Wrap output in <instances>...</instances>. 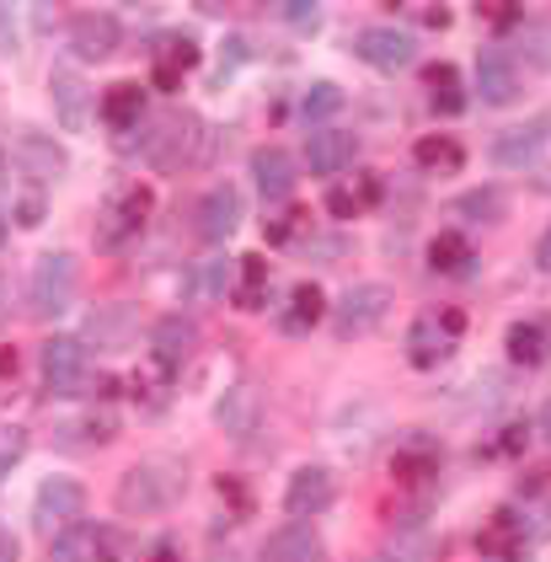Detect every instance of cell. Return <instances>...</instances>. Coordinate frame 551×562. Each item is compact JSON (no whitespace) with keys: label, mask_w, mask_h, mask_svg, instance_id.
Listing matches in <instances>:
<instances>
[{"label":"cell","mask_w":551,"mask_h":562,"mask_svg":"<svg viewBox=\"0 0 551 562\" xmlns=\"http://www.w3.org/2000/svg\"><path fill=\"white\" fill-rule=\"evenodd\" d=\"M210 145V134L204 124L193 119V113H161V119H150L145 134H139V150L150 156V167H161V172H177V167H204V150Z\"/></svg>","instance_id":"6da1fadb"},{"label":"cell","mask_w":551,"mask_h":562,"mask_svg":"<svg viewBox=\"0 0 551 562\" xmlns=\"http://www.w3.org/2000/svg\"><path fill=\"white\" fill-rule=\"evenodd\" d=\"M188 487V472L177 461H139L119 476V509L124 515H161Z\"/></svg>","instance_id":"7a4b0ae2"},{"label":"cell","mask_w":551,"mask_h":562,"mask_svg":"<svg viewBox=\"0 0 551 562\" xmlns=\"http://www.w3.org/2000/svg\"><path fill=\"white\" fill-rule=\"evenodd\" d=\"M150 204H156V193L145 188V182H128L119 188L108 204H102V215H97V241L108 247V252H119L128 247L139 231H145V220H150Z\"/></svg>","instance_id":"3957f363"},{"label":"cell","mask_w":551,"mask_h":562,"mask_svg":"<svg viewBox=\"0 0 551 562\" xmlns=\"http://www.w3.org/2000/svg\"><path fill=\"white\" fill-rule=\"evenodd\" d=\"M461 333H466V316L456 311V305H445V311H428L413 322V333H407V359L418 364V370H439L456 344H461Z\"/></svg>","instance_id":"277c9868"},{"label":"cell","mask_w":551,"mask_h":562,"mask_svg":"<svg viewBox=\"0 0 551 562\" xmlns=\"http://www.w3.org/2000/svg\"><path fill=\"white\" fill-rule=\"evenodd\" d=\"M76 301V258L70 252H43L33 262V290H27V311L38 322L65 316V305Z\"/></svg>","instance_id":"5b68a950"},{"label":"cell","mask_w":551,"mask_h":562,"mask_svg":"<svg viewBox=\"0 0 551 562\" xmlns=\"http://www.w3.org/2000/svg\"><path fill=\"white\" fill-rule=\"evenodd\" d=\"M43 391H54V396H76L86 391V375H91V359H86V344L81 338H70V333H54L48 344H43Z\"/></svg>","instance_id":"8992f818"},{"label":"cell","mask_w":551,"mask_h":562,"mask_svg":"<svg viewBox=\"0 0 551 562\" xmlns=\"http://www.w3.org/2000/svg\"><path fill=\"white\" fill-rule=\"evenodd\" d=\"M124 558V536L113 525H70L54 536L48 547V562H119Z\"/></svg>","instance_id":"52a82bcc"},{"label":"cell","mask_w":551,"mask_h":562,"mask_svg":"<svg viewBox=\"0 0 551 562\" xmlns=\"http://www.w3.org/2000/svg\"><path fill=\"white\" fill-rule=\"evenodd\" d=\"M81 509H86V487L76 476H43L38 482V504H33V525L43 536H59L70 525H81Z\"/></svg>","instance_id":"ba28073f"},{"label":"cell","mask_w":551,"mask_h":562,"mask_svg":"<svg viewBox=\"0 0 551 562\" xmlns=\"http://www.w3.org/2000/svg\"><path fill=\"white\" fill-rule=\"evenodd\" d=\"M385 311H391V290L385 284H353L333 305V327H338L342 338H364V333H375L385 322Z\"/></svg>","instance_id":"9c48e42d"},{"label":"cell","mask_w":551,"mask_h":562,"mask_svg":"<svg viewBox=\"0 0 551 562\" xmlns=\"http://www.w3.org/2000/svg\"><path fill=\"white\" fill-rule=\"evenodd\" d=\"M139 338V305L134 301H108L86 316V348H102V353H119Z\"/></svg>","instance_id":"30bf717a"},{"label":"cell","mask_w":551,"mask_h":562,"mask_svg":"<svg viewBox=\"0 0 551 562\" xmlns=\"http://www.w3.org/2000/svg\"><path fill=\"white\" fill-rule=\"evenodd\" d=\"M119 44H124V27H119L113 11H76V22H70V48H76V59L102 65V59L119 54Z\"/></svg>","instance_id":"8fae6325"},{"label":"cell","mask_w":551,"mask_h":562,"mask_svg":"<svg viewBox=\"0 0 551 562\" xmlns=\"http://www.w3.org/2000/svg\"><path fill=\"white\" fill-rule=\"evenodd\" d=\"M551 145V119H530V124H514L493 139V161L509 167V172H530L541 167V150Z\"/></svg>","instance_id":"7c38bea8"},{"label":"cell","mask_w":551,"mask_h":562,"mask_svg":"<svg viewBox=\"0 0 551 562\" xmlns=\"http://www.w3.org/2000/svg\"><path fill=\"white\" fill-rule=\"evenodd\" d=\"M193 65H199V44H193V33L167 27V33H156V38H150V76H156V87L161 91L182 87V76H188Z\"/></svg>","instance_id":"4fadbf2b"},{"label":"cell","mask_w":551,"mask_h":562,"mask_svg":"<svg viewBox=\"0 0 551 562\" xmlns=\"http://www.w3.org/2000/svg\"><path fill=\"white\" fill-rule=\"evenodd\" d=\"M359 59L385 70V76H396V70H407L418 59V33H407V27H364L359 33Z\"/></svg>","instance_id":"5bb4252c"},{"label":"cell","mask_w":551,"mask_h":562,"mask_svg":"<svg viewBox=\"0 0 551 562\" xmlns=\"http://www.w3.org/2000/svg\"><path fill=\"white\" fill-rule=\"evenodd\" d=\"M519 91H525V76H519L514 54H504V48L476 54V97L487 108H509V102H519Z\"/></svg>","instance_id":"9a60e30c"},{"label":"cell","mask_w":551,"mask_h":562,"mask_svg":"<svg viewBox=\"0 0 551 562\" xmlns=\"http://www.w3.org/2000/svg\"><path fill=\"white\" fill-rule=\"evenodd\" d=\"M333 498H338V476L327 472V467H300V472L290 476V487H284V509L295 519L333 509Z\"/></svg>","instance_id":"2e32d148"},{"label":"cell","mask_w":551,"mask_h":562,"mask_svg":"<svg viewBox=\"0 0 551 562\" xmlns=\"http://www.w3.org/2000/svg\"><path fill=\"white\" fill-rule=\"evenodd\" d=\"M214 424L230 434V439H247V434H257V424H262V391H257L252 381L225 386V396L214 402Z\"/></svg>","instance_id":"e0dca14e"},{"label":"cell","mask_w":551,"mask_h":562,"mask_svg":"<svg viewBox=\"0 0 551 562\" xmlns=\"http://www.w3.org/2000/svg\"><path fill=\"white\" fill-rule=\"evenodd\" d=\"M353 156H359V139L348 130H311V139H305L311 177H338L342 167H353Z\"/></svg>","instance_id":"ac0fdd59"},{"label":"cell","mask_w":551,"mask_h":562,"mask_svg":"<svg viewBox=\"0 0 551 562\" xmlns=\"http://www.w3.org/2000/svg\"><path fill=\"white\" fill-rule=\"evenodd\" d=\"M476 547H482L487 558H519V552L530 547V519H525V509H514V504H504L498 515H493L487 525H482Z\"/></svg>","instance_id":"d6986e66"},{"label":"cell","mask_w":551,"mask_h":562,"mask_svg":"<svg viewBox=\"0 0 551 562\" xmlns=\"http://www.w3.org/2000/svg\"><path fill=\"white\" fill-rule=\"evenodd\" d=\"M236 231H241V193L225 182V188L204 193V204H199V236H204L210 247H220V241H230Z\"/></svg>","instance_id":"ffe728a7"},{"label":"cell","mask_w":551,"mask_h":562,"mask_svg":"<svg viewBox=\"0 0 551 562\" xmlns=\"http://www.w3.org/2000/svg\"><path fill=\"white\" fill-rule=\"evenodd\" d=\"M439 461H445V450L428 439V434H413V439H402L396 445V456H391V476L396 482H407V487H424L439 476Z\"/></svg>","instance_id":"44dd1931"},{"label":"cell","mask_w":551,"mask_h":562,"mask_svg":"<svg viewBox=\"0 0 551 562\" xmlns=\"http://www.w3.org/2000/svg\"><path fill=\"white\" fill-rule=\"evenodd\" d=\"M262 562H322V536H316V525H305V519L279 525V530L262 541Z\"/></svg>","instance_id":"7402d4cb"},{"label":"cell","mask_w":551,"mask_h":562,"mask_svg":"<svg viewBox=\"0 0 551 562\" xmlns=\"http://www.w3.org/2000/svg\"><path fill=\"white\" fill-rule=\"evenodd\" d=\"M295 177H300L295 156H284V150H257L252 156V182L268 204H284L295 193Z\"/></svg>","instance_id":"603a6c76"},{"label":"cell","mask_w":551,"mask_h":562,"mask_svg":"<svg viewBox=\"0 0 551 562\" xmlns=\"http://www.w3.org/2000/svg\"><path fill=\"white\" fill-rule=\"evenodd\" d=\"M97 113H102L108 130H119V134L134 130V124H145V87H139V81H113V87L102 91Z\"/></svg>","instance_id":"cb8c5ba5"},{"label":"cell","mask_w":551,"mask_h":562,"mask_svg":"<svg viewBox=\"0 0 551 562\" xmlns=\"http://www.w3.org/2000/svg\"><path fill=\"white\" fill-rule=\"evenodd\" d=\"M375 204H381V177H370V172H353L348 182L327 188L333 220H353V215H364V210H375Z\"/></svg>","instance_id":"d4e9b609"},{"label":"cell","mask_w":551,"mask_h":562,"mask_svg":"<svg viewBox=\"0 0 551 562\" xmlns=\"http://www.w3.org/2000/svg\"><path fill=\"white\" fill-rule=\"evenodd\" d=\"M504 353H509V364H525V370L547 364L551 359V327L547 322H514L509 338H504Z\"/></svg>","instance_id":"484cf974"},{"label":"cell","mask_w":551,"mask_h":562,"mask_svg":"<svg viewBox=\"0 0 551 562\" xmlns=\"http://www.w3.org/2000/svg\"><path fill=\"white\" fill-rule=\"evenodd\" d=\"M193 344H199V327L188 322V316H161L156 322V333H150V348H156V359L161 364H182L188 353H193Z\"/></svg>","instance_id":"4316f807"},{"label":"cell","mask_w":551,"mask_h":562,"mask_svg":"<svg viewBox=\"0 0 551 562\" xmlns=\"http://www.w3.org/2000/svg\"><path fill=\"white\" fill-rule=\"evenodd\" d=\"M413 161H418L424 172H461V167H466V145H461L456 134H424V139L413 145Z\"/></svg>","instance_id":"83f0119b"},{"label":"cell","mask_w":551,"mask_h":562,"mask_svg":"<svg viewBox=\"0 0 551 562\" xmlns=\"http://www.w3.org/2000/svg\"><path fill=\"white\" fill-rule=\"evenodd\" d=\"M54 108H59V124H65V130H86V124H91L86 87L76 70H54Z\"/></svg>","instance_id":"f1b7e54d"},{"label":"cell","mask_w":551,"mask_h":562,"mask_svg":"<svg viewBox=\"0 0 551 562\" xmlns=\"http://www.w3.org/2000/svg\"><path fill=\"white\" fill-rule=\"evenodd\" d=\"M322 316H327V295H322L316 284H295V290H290V311H284V333L300 338V333H311Z\"/></svg>","instance_id":"f546056e"},{"label":"cell","mask_w":551,"mask_h":562,"mask_svg":"<svg viewBox=\"0 0 551 562\" xmlns=\"http://www.w3.org/2000/svg\"><path fill=\"white\" fill-rule=\"evenodd\" d=\"M428 262H434V273H471L476 252H471V241L461 231H439V236L428 241Z\"/></svg>","instance_id":"4dcf8cb0"},{"label":"cell","mask_w":551,"mask_h":562,"mask_svg":"<svg viewBox=\"0 0 551 562\" xmlns=\"http://www.w3.org/2000/svg\"><path fill=\"white\" fill-rule=\"evenodd\" d=\"M16 161L33 177H54L65 167V150H59L48 134H22V139H16Z\"/></svg>","instance_id":"1f68e13d"},{"label":"cell","mask_w":551,"mask_h":562,"mask_svg":"<svg viewBox=\"0 0 551 562\" xmlns=\"http://www.w3.org/2000/svg\"><path fill=\"white\" fill-rule=\"evenodd\" d=\"M311 236V210L300 204H279V215L268 220V241L284 247V252H300V241Z\"/></svg>","instance_id":"d6a6232c"},{"label":"cell","mask_w":551,"mask_h":562,"mask_svg":"<svg viewBox=\"0 0 551 562\" xmlns=\"http://www.w3.org/2000/svg\"><path fill=\"white\" fill-rule=\"evenodd\" d=\"M230 301L241 311H262L268 305V258H241V290H230Z\"/></svg>","instance_id":"836d02e7"},{"label":"cell","mask_w":551,"mask_h":562,"mask_svg":"<svg viewBox=\"0 0 551 562\" xmlns=\"http://www.w3.org/2000/svg\"><path fill=\"white\" fill-rule=\"evenodd\" d=\"M428 87H434V113H445V119H456V113L466 108V97H461V76H456V65H434V70H428Z\"/></svg>","instance_id":"e575fe53"},{"label":"cell","mask_w":551,"mask_h":562,"mask_svg":"<svg viewBox=\"0 0 551 562\" xmlns=\"http://www.w3.org/2000/svg\"><path fill=\"white\" fill-rule=\"evenodd\" d=\"M300 113H305V124H322L327 130V119H338L342 113V91L333 81H322V87H311L300 97Z\"/></svg>","instance_id":"d590c367"},{"label":"cell","mask_w":551,"mask_h":562,"mask_svg":"<svg viewBox=\"0 0 551 562\" xmlns=\"http://www.w3.org/2000/svg\"><path fill=\"white\" fill-rule=\"evenodd\" d=\"M466 220H487V225H498L504 220V193L498 188H471V193H461V204H456Z\"/></svg>","instance_id":"8d00e7d4"},{"label":"cell","mask_w":551,"mask_h":562,"mask_svg":"<svg viewBox=\"0 0 551 562\" xmlns=\"http://www.w3.org/2000/svg\"><path fill=\"white\" fill-rule=\"evenodd\" d=\"M22 456H27V429L22 424H0V482L22 467Z\"/></svg>","instance_id":"74e56055"},{"label":"cell","mask_w":551,"mask_h":562,"mask_svg":"<svg viewBox=\"0 0 551 562\" xmlns=\"http://www.w3.org/2000/svg\"><path fill=\"white\" fill-rule=\"evenodd\" d=\"M284 22H290V27H300V33H316V27H322V5L290 0V5H284Z\"/></svg>","instance_id":"f35d334b"},{"label":"cell","mask_w":551,"mask_h":562,"mask_svg":"<svg viewBox=\"0 0 551 562\" xmlns=\"http://www.w3.org/2000/svg\"><path fill=\"white\" fill-rule=\"evenodd\" d=\"M482 16H487L498 33H514V27L525 22V11H519V5H482Z\"/></svg>","instance_id":"ab89813d"},{"label":"cell","mask_w":551,"mask_h":562,"mask_svg":"<svg viewBox=\"0 0 551 562\" xmlns=\"http://www.w3.org/2000/svg\"><path fill=\"white\" fill-rule=\"evenodd\" d=\"M5 54H16V11L11 5H0V59Z\"/></svg>","instance_id":"60d3db41"},{"label":"cell","mask_w":551,"mask_h":562,"mask_svg":"<svg viewBox=\"0 0 551 562\" xmlns=\"http://www.w3.org/2000/svg\"><path fill=\"white\" fill-rule=\"evenodd\" d=\"M16 220H22V225H38V220H43V193H38V188H33V193H22V210H16Z\"/></svg>","instance_id":"b9f144b4"},{"label":"cell","mask_w":551,"mask_h":562,"mask_svg":"<svg viewBox=\"0 0 551 562\" xmlns=\"http://www.w3.org/2000/svg\"><path fill=\"white\" fill-rule=\"evenodd\" d=\"M199 284H204V295H225V268H220V262H210V268L199 273Z\"/></svg>","instance_id":"7bdbcfd3"},{"label":"cell","mask_w":551,"mask_h":562,"mask_svg":"<svg viewBox=\"0 0 551 562\" xmlns=\"http://www.w3.org/2000/svg\"><path fill=\"white\" fill-rule=\"evenodd\" d=\"M139 562H182V552H177V541H156V547H150Z\"/></svg>","instance_id":"ee69618b"},{"label":"cell","mask_w":551,"mask_h":562,"mask_svg":"<svg viewBox=\"0 0 551 562\" xmlns=\"http://www.w3.org/2000/svg\"><path fill=\"white\" fill-rule=\"evenodd\" d=\"M16 558H22V552H16V536L0 525V562H16Z\"/></svg>","instance_id":"f6af8a7d"},{"label":"cell","mask_w":551,"mask_h":562,"mask_svg":"<svg viewBox=\"0 0 551 562\" xmlns=\"http://www.w3.org/2000/svg\"><path fill=\"white\" fill-rule=\"evenodd\" d=\"M536 262H541V268L551 273V225L541 231V241H536Z\"/></svg>","instance_id":"bcb514c9"},{"label":"cell","mask_w":551,"mask_h":562,"mask_svg":"<svg viewBox=\"0 0 551 562\" xmlns=\"http://www.w3.org/2000/svg\"><path fill=\"white\" fill-rule=\"evenodd\" d=\"M418 16H424L428 27H445V22H450V11H445V5H424Z\"/></svg>","instance_id":"7dc6e473"},{"label":"cell","mask_w":551,"mask_h":562,"mask_svg":"<svg viewBox=\"0 0 551 562\" xmlns=\"http://www.w3.org/2000/svg\"><path fill=\"white\" fill-rule=\"evenodd\" d=\"M0 375H16V348H0Z\"/></svg>","instance_id":"c3c4849f"},{"label":"cell","mask_w":551,"mask_h":562,"mask_svg":"<svg viewBox=\"0 0 551 562\" xmlns=\"http://www.w3.org/2000/svg\"><path fill=\"white\" fill-rule=\"evenodd\" d=\"M5 295H11V279L0 273V327H5Z\"/></svg>","instance_id":"681fc988"},{"label":"cell","mask_w":551,"mask_h":562,"mask_svg":"<svg viewBox=\"0 0 551 562\" xmlns=\"http://www.w3.org/2000/svg\"><path fill=\"white\" fill-rule=\"evenodd\" d=\"M541 434H547V445H551V402L541 407Z\"/></svg>","instance_id":"f907efd6"},{"label":"cell","mask_w":551,"mask_h":562,"mask_svg":"<svg viewBox=\"0 0 551 562\" xmlns=\"http://www.w3.org/2000/svg\"><path fill=\"white\" fill-rule=\"evenodd\" d=\"M375 562H396V552H391V558H375Z\"/></svg>","instance_id":"816d5d0a"},{"label":"cell","mask_w":551,"mask_h":562,"mask_svg":"<svg viewBox=\"0 0 551 562\" xmlns=\"http://www.w3.org/2000/svg\"><path fill=\"white\" fill-rule=\"evenodd\" d=\"M0 241H5V220H0Z\"/></svg>","instance_id":"f5cc1de1"}]
</instances>
